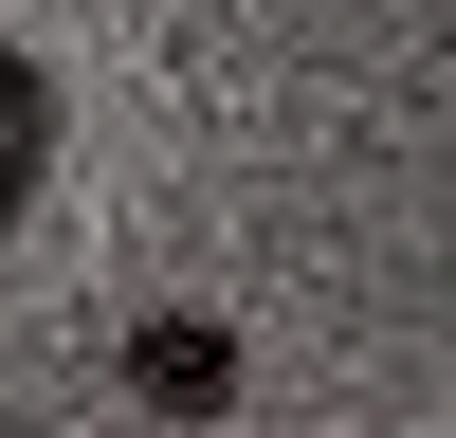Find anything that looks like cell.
I'll list each match as a JSON object with an SVG mask.
<instances>
[{
	"mask_svg": "<svg viewBox=\"0 0 456 438\" xmlns=\"http://www.w3.org/2000/svg\"><path fill=\"white\" fill-rule=\"evenodd\" d=\"M37 182H55V55L0 36V238L37 219Z\"/></svg>",
	"mask_w": 456,
	"mask_h": 438,
	"instance_id": "obj_2",
	"label": "cell"
},
{
	"mask_svg": "<svg viewBox=\"0 0 456 438\" xmlns=\"http://www.w3.org/2000/svg\"><path fill=\"white\" fill-rule=\"evenodd\" d=\"M128 402H165V420H201V402H238V328H201V311L128 328Z\"/></svg>",
	"mask_w": 456,
	"mask_h": 438,
	"instance_id": "obj_1",
	"label": "cell"
}]
</instances>
